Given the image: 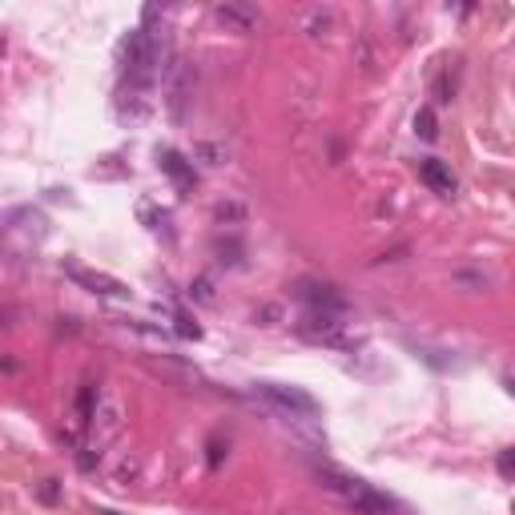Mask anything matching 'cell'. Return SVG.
<instances>
[{"label": "cell", "instance_id": "cell-5", "mask_svg": "<svg viewBox=\"0 0 515 515\" xmlns=\"http://www.w3.org/2000/svg\"><path fill=\"white\" fill-rule=\"evenodd\" d=\"M419 178H423V186L431 193H443V198H451L455 193V173H451V165L439 161V158H427L419 165Z\"/></svg>", "mask_w": 515, "mask_h": 515}, {"label": "cell", "instance_id": "cell-1", "mask_svg": "<svg viewBox=\"0 0 515 515\" xmlns=\"http://www.w3.org/2000/svg\"><path fill=\"white\" fill-rule=\"evenodd\" d=\"M158 61H161V53H158V45H153V33L149 28H138V33L129 36V45H125V69H129V77L138 85H149L153 77H158Z\"/></svg>", "mask_w": 515, "mask_h": 515}, {"label": "cell", "instance_id": "cell-11", "mask_svg": "<svg viewBox=\"0 0 515 515\" xmlns=\"http://www.w3.org/2000/svg\"><path fill=\"white\" fill-rule=\"evenodd\" d=\"M221 463V439H210V468Z\"/></svg>", "mask_w": 515, "mask_h": 515}, {"label": "cell", "instance_id": "cell-6", "mask_svg": "<svg viewBox=\"0 0 515 515\" xmlns=\"http://www.w3.org/2000/svg\"><path fill=\"white\" fill-rule=\"evenodd\" d=\"M161 170L170 173V181H173V186H178L181 193H190L193 181H198V178H193V165L181 158L178 149H161Z\"/></svg>", "mask_w": 515, "mask_h": 515}, {"label": "cell", "instance_id": "cell-10", "mask_svg": "<svg viewBox=\"0 0 515 515\" xmlns=\"http://www.w3.org/2000/svg\"><path fill=\"white\" fill-rule=\"evenodd\" d=\"M500 475H503V479H511V475H515V455L511 451L500 455Z\"/></svg>", "mask_w": 515, "mask_h": 515}, {"label": "cell", "instance_id": "cell-3", "mask_svg": "<svg viewBox=\"0 0 515 515\" xmlns=\"http://www.w3.org/2000/svg\"><path fill=\"white\" fill-rule=\"evenodd\" d=\"M258 395L262 398H270L274 407H282V411H290V415H318V403L310 398L306 391H298V386H282V383H262L258 386Z\"/></svg>", "mask_w": 515, "mask_h": 515}, {"label": "cell", "instance_id": "cell-2", "mask_svg": "<svg viewBox=\"0 0 515 515\" xmlns=\"http://www.w3.org/2000/svg\"><path fill=\"white\" fill-rule=\"evenodd\" d=\"M326 488H335V491H343V500L351 503V508L358 515H391L395 511V503L386 500V495H378L375 488H366L363 479H346V475H330V483Z\"/></svg>", "mask_w": 515, "mask_h": 515}, {"label": "cell", "instance_id": "cell-8", "mask_svg": "<svg viewBox=\"0 0 515 515\" xmlns=\"http://www.w3.org/2000/svg\"><path fill=\"white\" fill-rule=\"evenodd\" d=\"M306 338H326V343H335L338 338V318L335 314H323V310H310V314L298 323Z\"/></svg>", "mask_w": 515, "mask_h": 515}, {"label": "cell", "instance_id": "cell-9", "mask_svg": "<svg viewBox=\"0 0 515 515\" xmlns=\"http://www.w3.org/2000/svg\"><path fill=\"white\" fill-rule=\"evenodd\" d=\"M415 133H419L423 141H435V138H439V121H435V109H431V105L415 113Z\"/></svg>", "mask_w": 515, "mask_h": 515}, {"label": "cell", "instance_id": "cell-7", "mask_svg": "<svg viewBox=\"0 0 515 515\" xmlns=\"http://www.w3.org/2000/svg\"><path fill=\"white\" fill-rule=\"evenodd\" d=\"M218 21L226 25L230 33H254L258 13H254V8H246V5H221L218 8Z\"/></svg>", "mask_w": 515, "mask_h": 515}, {"label": "cell", "instance_id": "cell-4", "mask_svg": "<svg viewBox=\"0 0 515 515\" xmlns=\"http://www.w3.org/2000/svg\"><path fill=\"white\" fill-rule=\"evenodd\" d=\"M69 278L77 286H85L89 294H101V298H129V286L118 282L113 274H101V270H85V266H69Z\"/></svg>", "mask_w": 515, "mask_h": 515}]
</instances>
